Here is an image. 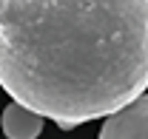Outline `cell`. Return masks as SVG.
I'll return each mask as SVG.
<instances>
[{
	"label": "cell",
	"mask_w": 148,
	"mask_h": 139,
	"mask_svg": "<svg viewBox=\"0 0 148 139\" xmlns=\"http://www.w3.org/2000/svg\"><path fill=\"white\" fill-rule=\"evenodd\" d=\"M43 119H46L43 114L20 102H12L0 114V128H3L6 139H37L43 134Z\"/></svg>",
	"instance_id": "3957f363"
},
{
	"label": "cell",
	"mask_w": 148,
	"mask_h": 139,
	"mask_svg": "<svg viewBox=\"0 0 148 139\" xmlns=\"http://www.w3.org/2000/svg\"><path fill=\"white\" fill-rule=\"evenodd\" d=\"M97 139H148V94L106 117Z\"/></svg>",
	"instance_id": "7a4b0ae2"
},
{
	"label": "cell",
	"mask_w": 148,
	"mask_h": 139,
	"mask_svg": "<svg viewBox=\"0 0 148 139\" xmlns=\"http://www.w3.org/2000/svg\"><path fill=\"white\" fill-rule=\"evenodd\" d=\"M0 88L63 131L148 88V0H0Z\"/></svg>",
	"instance_id": "6da1fadb"
}]
</instances>
